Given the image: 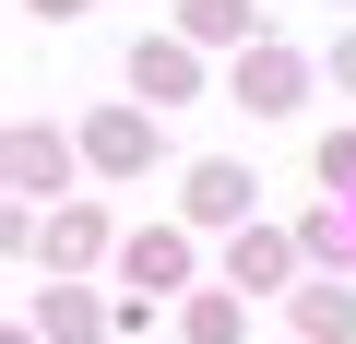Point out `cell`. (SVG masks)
Segmentation results:
<instances>
[{"instance_id":"cell-6","label":"cell","mask_w":356,"mask_h":344,"mask_svg":"<svg viewBox=\"0 0 356 344\" xmlns=\"http://www.w3.org/2000/svg\"><path fill=\"white\" fill-rule=\"evenodd\" d=\"M178 24H191L202 48H226V36H261V13H250V0H191Z\"/></svg>"},{"instance_id":"cell-9","label":"cell","mask_w":356,"mask_h":344,"mask_svg":"<svg viewBox=\"0 0 356 344\" xmlns=\"http://www.w3.org/2000/svg\"><path fill=\"white\" fill-rule=\"evenodd\" d=\"M143 154H154L143 119H95V166H143Z\"/></svg>"},{"instance_id":"cell-7","label":"cell","mask_w":356,"mask_h":344,"mask_svg":"<svg viewBox=\"0 0 356 344\" xmlns=\"http://www.w3.org/2000/svg\"><path fill=\"white\" fill-rule=\"evenodd\" d=\"M178 273H191V238H131V285H178Z\"/></svg>"},{"instance_id":"cell-3","label":"cell","mask_w":356,"mask_h":344,"mask_svg":"<svg viewBox=\"0 0 356 344\" xmlns=\"http://www.w3.org/2000/svg\"><path fill=\"white\" fill-rule=\"evenodd\" d=\"M238 95H250V107H297V95H309V72H297L285 48H250V60H238Z\"/></svg>"},{"instance_id":"cell-10","label":"cell","mask_w":356,"mask_h":344,"mask_svg":"<svg viewBox=\"0 0 356 344\" xmlns=\"http://www.w3.org/2000/svg\"><path fill=\"white\" fill-rule=\"evenodd\" d=\"M309 166H321V190H356V131H321Z\"/></svg>"},{"instance_id":"cell-4","label":"cell","mask_w":356,"mask_h":344,"mask_svg":"<svg viewBox=\"0 0 356 344\" xmlns=\"http://www.w3.org/2000/svg\"><path fill=\"white\" fill-rule=\"evenodd\" d=\"M297 332L309 344H356V285H297Z\"/></svg>"},{"instance_id":"cell-14","label":"cell","mask_w":356,"mask_h":344,"mask_svg":"<svg viewBox=\"0 0 356 344\" xmlns=\"http://www.w3.org/2000/svg\"><path fill=\"white\" fill-rule=\"evenodd\" d=\"M24 13H83V0H24Z\"/></svg>"},{"instance_id":"cell-5","label":"cell","mask_w":356,"mask_h":344,"mask_svg":"<svg viewBox=\"0 0 356 344\" xmlns=\"http://www.w3.org/2000/svg\"><path fill=\"white\" fill-rule=\"evenodd\" d=\"M285 261H297V249H285L273 226H238V249H226V273H238V285H285Z\"/></svg>"},{"instance_id":"cell-2","label":"cell","mask_w":356,"mask_h":344,"mask_svg":"<svg viewBox=\"0 0 356 344\" xmlns=\"http://www.w3.org/2000/svg\"><path fill=\"white\" fill-rule=\"evenodd\" d=\"M131 83H143L154 107H178V95H191V83H202V60H191V48H178V36H143V48H131Z\"/></svg>"},{"instance_id":"cell-13","label":"cell","mask_w":356,"mask_h":344,"mask_svg":"<svg viewBox=\"0 0 356 344\" xmlns=\"http://www.w3.org/2000/svg\"><path fill=\"white\" fill-rule=\"evenodd\" d=\"M332 72H344V83H356V36H344V48H332Z\"/></svg>"},{"instance_id":"cell-1","label":"cell","mask_w":356,"mask_h":344,"mask_svg":"<svg viewBox=\"0 0 356 344\" xmlns=\"http://www.w3.org/2000/svg\"><path fill=\"white\" fill-rule=\"evenodd\" d=\"M191 214H202V226H250V166H238V154L191 166Z\"/></svg>"},{"instance_id":"cell-12","label":"cell","mask_w":356,"mask_h":344,"mask_svg":"<svg viewBox=\"0 0 356 344\" xmlns=\"http://www.w3.org/2000/svg\"><path fill=\"white\" fill-rule=\"evenodd\" d=\"M13 179H24V190H36V179H60V142H48V131H24V142H13Z\"/></svg>"},{"instance_id":"cell-8","label":"cell","mask_w":356,"mask_h":344,"mask_svg":"<svg viewBox=\"0 0 356 344\" xmlns=\"http://www.w3.org/2000/svg\"><path fill=\"white\" fill-rule=\"evenodd\" d=\"M107 320H119V309H95V297H72V285H60V297H48V332H60V344H95V332H107Z\"/></svg>"},{"instance_id":"cell-11","label":"cell","mask_w":356,"mask_h":344,"mask_svg":"<svg viewBox=\"0 0 356 344\" xmlns=\"http://www.w3.org/2000/svg\"><path fill=\"white\" fill-rule=\"evenodd\" d=\"M191 344H238V297H191Z\"/></svg>"}]
</instances>
